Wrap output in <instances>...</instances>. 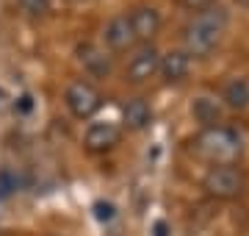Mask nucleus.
I'll return each instance as SVG.
<instances>
[{
    "label": "nucleus",
    "instance_id": "f257e3e1",
    "mask_svg": "<svg viewBox=\"0 0 249 236\" xmlns=\"http://www.w3.org/2000/svg\"><path fill=\"white\" fill-rule=\"evenodd\" d=\"M227 25H230V14L222 6H211V9L194 14L191 22L183 28V50L191 59L211 56L216 47L222 45L224 34H227Z\"/></svg>",
    "mask_w": 249,
    "mask_h": 236
},
{
    "label": "nucleus",
    "instance_id": "f03ea898",
    "mask_svg": "<svg viewBox=\"0 0 249 236\" xmlns=\"http://www.w3.org/2000/svg\"><path fill=\"white\" fill-rule=\"evenodd\" d=\"M194 150L211 167H216V164H235L241 158V153H244V139L230 125L202 128L194 137Z\"/></svg>",
    "mask_w": 249,
    "mask_h": 236
},
{
    "label": "nucleus",
    "instance_id": "7ed1b4c3",
    "mask_svg": "<svg viewBox=\"0 0 249 236\" xmlns=\"http://www.w3.org/2000/svg\"><path fill=\"white\" fill-rule=\"evenodd\" d=\"M202 189L216 200H235L247 189V175L235 164H216L202 175Z\"/></svg>",
    "mask_w": 249,
    "mask_h": 236
},
{
    "label": "nucleus",
    "instance_id": "20e7f679",
    "mask_svg": "<svg viewBox=\"0 0 249 236\" xmlns=\"http://www.w3.org/2000/svg\"><path fill=\"white\" fill-rule=\"evenodd\" d=\"M64 103L75 119H91L103 109V95L91 81H72L64 92Z\"/></svg>",
    "mask_w": 249,
    "mask_h": 236
},
{
    "label": "nucleus",
    "instance_id": "39448f33",
    "mask_svg": "<svg viewBox=\"0 0 249 236\" xmlns=\"http://www.w3.org/2000/svg\"><path fill=\"white\" fill-rule=\"evenodd\" d=\"M160 67V50L155 45H139L133 50V56L127 59L124 67V81L130 83H147L150 78L158 75Z\"/></svg>",
    "mask_w": 249,
    "mask_h": 236
},
{
    "label": "nucleus",
    "instance_id": "423d86ee",
    "mask_svg": "<svg viewBox=\"0 0 249 236\" xmlns=\"http://www.w3.org/2000/svg\"><path fill=\"white\" fill-rule=\"evenodd\" d=\"M75 61L83 67V73H89L91 78H108L111 70H114V61H111V53L106 47L94 45V42H80L75 47Z\"/></svg>",
    "mask_w": 249,
    "mask_h": 236
},
{
    "label": "nucleus",
    "instance_id": "0eeeda50",
    "mask_svg": "<svg viewBox=\"0 0 249 236\" xmlns=\"http://www.w3.org/2000/svg\"><path fill=\"white\" fill-rule=\"evenodd\" d=\"M103 45H106V50H116V53L136 47V34H133V25H130L127 14H116V17H111L106 22V28H103Z\"/></svg>",
    "mask_w": 249,
    "mask_h": 236
},
{
    "label": "nucleus",
    "instance_id": "6e6552de",
    "mask_svg": "<svg viewBox=\"0 0 249 236\" xmlns=\"http://www.w3.org/2000/svg\"><path fill=\"white\" fill-rule=\"evenodd\" d=\"M122 139V131L116 122H91L83 134V147L89 153H108L114 150Z\"/></svg>",
    "mask_w": 249,
    "mask_h": 236
},
{
    "label": "nucleus",
    "instance_id": "1a4fd4ad",
    "mask_svg": "<svg viewBox=\"0 0 249 236\" xmlns=\"http://www.w3.org/2000/svg\"><path fill=\"white\" fill-rule=\"evenodd\" d=\"M130 25L136 34V45H152V39L160 31V11L155 6H136L130 14Z\"/></svg>",
    "mask_w": 249,
    "mask_h": 236
},
{
    "label": "nucleus",
    "instance_id": "9d476101",
    "mask_svg": "<svg viewBox=\"0 0 249 236\" xmlns=\"http://www.w3.org/2000/svg\"><path fill=\"white\" fill-rule=\"evenodd\" d=\"M191 73V56L186 50H169V53H160V67L158 75L163 78V83H183Z\"/></svg>",
    "mask_w": 249,
    "mask_h": 236
},
{
    "label": "nucleus",
    "instance_id": "9b49d317",
    "mask_svg": "<svg viewBox=\"0 0 249 236\" xmlns=\"http://www.w3.org/2000/svg\"><path fill=\"white\" fill-rule=\"evenodd\" d=\"M122 125L127 131H144L152 125V106L147 98H130L122 106Z\"/></svg>",
    "mask_w": 249,
    "mask_h": 236
},
{
    "label": "nucleus",
    "instance_id": "f8f14e48",
    "mask_svg": "<svg viewBox=\"0 0 249 236\" xmlns=\"http://www.w3.org/2000/svg\"><path fill=\"white\" fill-rule=\"evenodd\" d=\"M222 103L216 98H208V95H199V98L191 103V117L199 122L202 128H213L222 125Z\"/></svg>",
    "mask_w": 249,
    "mask_h": 236
},
{
    "label": "nucleus",
    "instance_id": "ddd939ff",
    "mask_svg": "<svg viewBox=\"0 0 249 236\" xmlns=\"http://www.w3.org/2000/svg\"><path fill=\"white\" fill-rule=\"evenodd\" d=\"M222 103L232 111L249 109V81L247 78H230L222 89Z\"/></svg>",
    "mask_w": 249,
    "mask_h": 236
},
{
    "label": "nucleus",
    "instance_id": "4468645a",
    "mask_svg": "<svg viewBox=\"0 0 249 236\" xmlns=\"http://www.w3.org/2000/svg\"><path fill=\"white\" fill-rule=\"evenodd\" d=\"M22 14L31 20H42L47 17V11H50V0H17Z\"/></svg>",
    "mask_w": 249,
    "mask_h": 236
},
{
    "label": "nucleus",
    "instance_id": "2eb2a0df",
    "mask_svg": "<svg viewBox=\"0 0 249 236\" xmlns=\"http://www.w3.org/2000/svg\"><path fill=\"white\" fill-rule=\"evenodd\" d=\"M114 203H106V200H97L94 203V217L100 219V222H108V219H114Z\"/></svg>",
    "mask_w": 249,
    "mask_h": 236
},
{
    "label": "nucleus",
    "instance_id": "dca6fc26",
    "mask_svg": "<svg viewBox=\"0 0 249 236\" xmlns=\"http://www.w3.org/2000/svg\"><path fill=\"white\" fill-rule=\"evenodd\" d=\"M183 6H186L188 11L199 14V11H205V9H211V6H216V0H183Z\"/></svg>",
    "mask_w": 249,
    "mask_h": 236
},
{
    "label": "nucleus",
    "instance_id": "f3484780",
    "mask_svg": "<svg viewBox=\"0 0 249 236\" xmlns=\"http://www.w3.org/2000/svg\"><path fill=\"white\" fill-rule=\"evenodd\" d=\"M14 109H19V111H31V109H34V100H31V95H22Z\"/></svg>",
    "mask_w": 249,
    "mask_h": 236
},
{
    "label": "nucleus",
    "instance_id": "a211bd4d",
    "mask_svg": "<svg viewBox=\"0 0 249 236\" xmlns=\"http://www.w3.org/2000/svg\"><path fill=\"white\" fill-rule=\"evenodd\" d=\"M155 236H166V222H158L155 225Z\"/></svg>",
    "mask_w": 249,
    "mask_h": 236
},
{
    "label": "nucleus",
    "instance_id": "6ab92c4d",
    "mask_svg": "<svg viewBox=\"0 0 249 236\" xmlns=\"http://www.w3.org/2000/svg\"><path fill=\"white\" fill-rule=\"evenodd\" d=\"M67 3H86V0H67Z\"/></svg>",
    "mask_w": 249,
    "mask_h": 236
},
{
    "label": "nucleus",
    "instance_id": "aec40b11",
    "mask_svg": "<svg viewBox=\"0 0 249 236\" xmlns=\"http://www.w3.org/2000/svg\"><path fill=\"white\" fill-rule=\"evenodd\" d=\"M0 200H3V195H0Z\"/></svg>",
    "mask_w": 249,
    "mask_h": 236
}]
</instances>
